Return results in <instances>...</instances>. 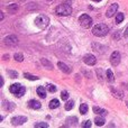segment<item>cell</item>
<instances>
[{
	"label": "cell",
	"mask_w": 128,
	"mask_h": 128,
	"mask_svg": "<svg viewBox=\"0 0 128 128\" xmlns=\"http://www.w3.org/2000/svg\"><path fill=\"white\" fill-rule=\"evenodd\" d=\"M109 32V27L106 24H98L92 28V34L94 36H98V37H103L106 36Z\"/></svg>",
	"instance_id": "obj_1"
},
{
	"label": "cell",
	"mask_w": 128,
	"mask_h": 128,
	"mask_svg": "<svg viewBox=\"0 0 128 128\" xmlns=\"http://www.w3.org/2000/svg\"><path fill=\"white\" fill-rule=\"evenodd\" d=\"M71 13H72V7H71L70 2L59 5L55 9V14L57 16H69V15H71Z\"/></svg>",
	"instance_id": "obj_2"
},
{
	"label": "cell",
	"mask_w": 128,
	"mask_h": 128,
	"mask_svg": "<svg viewBox=\"0 0 128 128\" xmlns=\"http://www.w3.org/2000/svg\"><path fill=\"white\" fill-rule=\"evenodd\" d=\"M9 91H10L13 94H15L16 97H23L26 92V88L24 87V85L19 84V83H15V84L10 85Z\"/></svg>",
	"instance_id": "obj_3"
},
{
	"label": "cell",
	"mask_w": 128,
	"mask_h": 128,
	"mask_svg": "<svg viewBox=\"0 0 128 128\" xmlns=\"http://www.w3.org/2000/svg\"><path fill=\"white\" fill-rule=\"evenodd\" d=\"M34 23L38 28H41V29H45L47 26H48V24H50V18L47 17V16L41 15V16H38V17H36Z\"/></svg>",
	"instance_id": "obj_4"
},
{
	"label": "cell",
	"mask_w": 128,
	"mask_h": 128,
	"mask_svg": "<svg viewBox=\"0 0 128 128\" xmlns=\"http://www.w3.org/2000/svg\"><path fill=\"white\" fill-rule=\"evenodd\" d=\"M79 23L83 28L87 29V28H90L92 26V18L87 14H83V15H81V17L79 18Z\"/></svg>",
	"instance_id": "obj_5"
},
{
	"label": "cell",
	"mask_w": 128,
	"mask_h": 128,
	"mask_svg": "<svg viewBox=\"0 0 128 128\" xmlns=\"http://www.w3.org/2000/svg\"><path fill=\"white\" fill-rule=\"evenodd\" d=\"M4 42L5 45H7V46H16L18 44V38L15 35H10V36H7L4 39Z\"/></svg>",
	"instance_id": "obj_6"
},
{
	"label": "cell",
	"mask_w": 128,
	"mask_h": 128,
	"mask_svg": "<svg viewBox=\"0 0 128 128\" xmlns=\"http://www.w3.org/2000/svg\"><path fill=\"white\" fill-rule=\"evenodd\" d=\"M120 60H121V56H120L119 52L115 51L110 56V63L114 65V66H117L118 64L120 63Z\"/></svg>",
	"instance_id": "obj_7"
},
{
	"label": "cell",
	"mask_w": 128,
	"mask_h": 128,
	"mask_svg": "<svg viewBox=\"0 0 128 128\" xmlns=\"http://www.w3.org/2000/svg\"><path fill=\"white\" fill-rule=\"evenodd\" d=\"M26 121H27V117L25 116H17V117L11 118V124L14 126H20V125L25 124Z\"/></svg>",
	"instance_id": "obj_8"
},
{
	"label": "cell",
	"mask_w": 128,
	"mask_h": 128,
	"mask_svg": "<svg viewBox=\"0 0 128 128\" xmlns=\"http://www.w3.org/2000/svg\"><path fill=\"white\" fill-rule=\"evenodd\" d=\"M118 8H119V5L118 4H112L108 8V10H107V13H106V16L108 18H110L112 17L114 15H116V13H117V10H118Z\"/></svg>",
	"instance_id": "obj_9"
},
{
	"label": "cell",
	"mask_w": 128,
	"mask_h": 128,
	"mask_svg": "<svg viewBox=\"0 0 128 128\" xmlns=\"http://www.w3.org/2000/svg\"><path fill=\"white\" fill-rule=\"evenodd\" d=\"M83 62H84L87 65H94V64L97 63V59H96V56L92 55V54H87V55H84V57H83Z\"/></svg>",
	"instance_id": "obj_10"
},
{
	"label": "cell",
	"mask_w": 128,
	"mask_h": 128,
	"mask_svg": "<svg viewBox=\"0 0 128 128\" xmlns=\"http://www.w3.org/2000/svg\"><path fill=\"white\" fill-rule=\"evenodd\" d=\"M78 123H79V120L77 117H68L65 120V126L66 127H74L78 125Z\"/></svg>",
	"instance_id": "obj_11"
},
{
	"label": "cell",
	"mask_w": 128,
	"mask_h": 128,
	"mask_svg": "<svg viewBox=\"0 0 128 128\" xmlns=\"http://www.w3.org/2000/svg\"><path fill=\"white\" fill-rule=\"evenodd\" d=\"M2 108H4L6 111H13L14 109L16 108V105L14 102H10V101L5 100V101H2Z\"/></svg>",
	"instance_id": "obj_12"
},
{
	"label": "cell",
	"mask_w": 128,
	"mask_h": 128,
	"mask_svg": "<svg viewBox=\"0 0 128 128\" xmlns=\"http://www.w3.org/2000/svg\"><path fill=\"white\" fill-rule=\"evenodd\" d=\"M57 66L61 69V71H63V72L66 73V74H70V73L72 72V70L69 68L65 63H63V62H59V63H57Z\"/></svg>",
	"instance_id": "obj_13"
},
{
	"label": "cell",
	"mask_w": 128,
	"mask_h": 128,
	"mask_svg": "<svg viewBox=\"0 0 128 128\" xmlns=\"http://www.w3.org/2000/svg\"><path fill=\"white\" fill-rule=\"evenodd\" d=\"M27 105H28V107L32 108V109H39V108L42 107V103L39 102V101H37V100H29Z\"/></svg>",
	"instance_id": "obj_14"
},
{
	"label": "cell",
	"mask_w": 128,
	"mask_h": 128,
	"mask_svg": "<svg viewBox=\"0 0 128 128\" xmlns=\"http://www.w3.org/2000/svg\"><path fill=\"white\" fill-rule=\"evenodd\" d=\"M106 123V119L103 118V116H97L96 118H94V124L97 125V126H103Z\"/></svg>",
	"instance_id": "obj_15"
},
{
	"label": "cell",
	"mask_w": 128,
	"mask_h": 128,
	"mask_svg": "<svg viewBox=\"0 0 128 128\" xmlns=\"http://www.w3.org/2000/svg\"><path fill=\"white\" fill-rule=\"evenodd\" d=\"M93 112L97 114V115H100V116H106L108 114V111L106 109H102L100 107H93Z\"/></svg>",
	"instance_id": "obj_16"
},
{
	"label": "cell",
	"mask_w": 128,
	"mask_h": 128,
	"mask_svg": "<svg viewBox=\"0 0 128 128\" xmlns=\"http://www.w3.org/2000/svg\"><path fill=\"white\" fill-rule=\"evenodd\" d=\"M36 92H37V94H38L41 98H43V99L46 98V90H45L44 87H38L37 90H36Z\"/></svg>",
	"instance_id": "obj_17"
},
{
	"label": "cell",
	"mask_w": 128,
	"mask_h": 128,
	"mask_svg": "<svg viewBox=\"0 0 128 128\" xmlns=\"http://www.w3.org/2000/svg\"><path fill=\"white\" fill-rule=\"evenodd\" d=\"M41 62H42V64L45 66V69H47V70H53V64H52L48 60H46V59H42Z\"/></svg>",
	"instance_id": "obj_18"
},
{
	"label": "cell",
	"mask_w": 128,
	"mask_h": 128,
	"mask_svg": "<svg viewBox=\"0 0 128 128\" xmlns=\"http://www.w3.org/2000/svg\"><path fill=\"white\" fill-rule=\"evenodd\" d=\"M106 75H107V80L109 82L115 81V75H114V73H112V71H111L110 69H108L106 71Z\"/></svg>",
	"instance_id": "obj_19"
},
{
	"label": "cell",
	"mask_w": 128,
	"mask_h": 128,
	"mask_svg": "<svg viewBox=\"0 0 128 128\" xmlns=\"http://www.w3.org/2000/svg\"><path fill=\"white\" fill-rule=\"evenodd\" d=\"M59 107H60V101L57 99H53V100L50 101V108L51 109H56Z\"/></svg>",
	"instance_id": "obj_20"
},
{
	"label": "cell",
	"mask_w": 128,
	"mask_h": 128,
	"mask_svg": "<svg viewBox=\"0 0 128 128\" xmlns=\"http://www.w3.org/2000/svg\"><path fill=\"white\" fill-rule=\"evenodd\" d=\"M111 91H112V93H114V96H115L116 98H118V99H123V96H124V93H123V91H119V90H116L115 88H111Z\"/></svg>",
	"instance_id": "obj_21"
},
{
	"label": "cell",
	"mask_w": 128,
	"mask_h": 128,
	"mask_svg": "<svg viewBox=\"0 0 128 128\" xmlns=\"http://www.w3.org/2000/svg\"><path fill=\"white\" fill-rule=\"evenodd\" d=\"M18 10V5L13 4V5H9L8 6V11L10 14H15Z\"/></svg>",
	"instance_id": "obj_22"
},
{
	"label": "cell",
	"mask_w": 128,
	"mask_h": 128,
	"mask_svg": "<svg viewBox=\"0 0 128 128\" xmlns=\"http://www.w3.org/2000/svg\"><path fill=\"white\" fill-rule=\"evenodd\" d=\"M24 77H25L26 79H28V80H32V81H36V80H38V79H39L38 77H36V75H33V74H30V73H27V72L24 73Z\"/></svg>",
	"instance_id": "obj_23"
},
{
	"label": "cell",
	"mask_w": 128,
	"mask_h": 128,
	"mask_svg": "<svg viewBox=\"0 0 128 128\" xmlns=\"http://www.w3.org/2000/svg\"><path fill=\"white\" fill-rule=\"evenodd\" d=\"M88 110H89V107H88L87 103H82L81 106H80V112H81L82 115L88 114Z\"/></svg>",
	"instance_id": "obj_24"
},
{
	"label": "cell",
	"mask_w": 128,
	"mask_h": 128,
	"mask_svg": "<svg viewBox=\"0 0 128 128\" xmlns=\"http://www.w3.org/2000/svg\"><path fill=\"white\" fill-rule=\"evenodd\" d=\"M125 15L123 13H118L117 14V17H116V24H120L121 21L124 20Z\"/></svg>",
	"instance_id": "obj_25"
},
{
	"label": "cell",
	"mask_w": 128,
	"mask_h": 128,
	"mask_svg": "<svg viewBox=\"0 0 128 128\" xmlns=\"http://www.w3.org/2000/svg\"><path fill=\"white\" fill-rule=\"evenodd\" d=\"M7 73H8L9 78H11V79H16V78H18V72L14 71V70H8Z\"/></svg>",
	"instance_id": "obj_26"
},
{
	"label": "cell",
	"mask_w": 128,
	"mask_h": 128,
	"mask_svg": "<svg viewBox=\"0 0 128 128\" xmlns=\"http://www.w3.org/2000/svg\"><path fill=\"white\" fill-rule=\"evenodd\" d=\"M73 107H74V101L73 100H70V101H68L66 102V105H65V110H71Z\"/></svg>",
	"instance_id": "obj_27"
},
{
	"label": "cell",
	"mask_w": 128,
	"mask_h": 128,
	"mask_svg": "<svg viewBox=\"0 0 128 128\" xmlns=\"http://www.w3.org/2000/svg\"><path fill=\"white\" fill-rule=\"evenodd\" d=\"M14 57H15V60L17 61V62H23V61H24V56H23V54H20V53H16V54L14 55Z\"/></svg>",
	"instance_id": "obj_28"
},
{
	"label": "cell",
	"mask_w": 128,
	"mask_h": 128,
	"mask_svg": "<svg viewBox=\"0 0 128 128\" xmlns=\"http://www.w3.org/2000/svg\"><path fill=\"white\" fill-rule=\"evenodd\" d=\"M36 128H47L48 127V124L47 123H37V124L34 125Z\"/></svg>",
	"instance_id": "obj_29"
},
{
	"label": "cell",
	"mask_w": 128,
	"mask_h": 128,
	"mask_svg": "<svg viewBox=\"0 0 128 128\" xmlns=\"http://www.w3.org/2000/svg\"><path fill=\"white\" fill-rule=\"evenodd\" d=\"M61 98H62V100H68L69 99V92L68 91H62L61 92Z\"/></svg>",
	"instance_id": "obj_30"
},
{
	"label": "cell",
	"mask_w": 128,
	"mask_h": 128,
	"mask_svg": "<svg viewBox=\"0 0 128 128\" xmlns=\"http://www.w3.org/2000/svg\"><path fill=\"white\" fill-rule=\"evenodd\" d=\"M47 90H48L50 92L53 93V92H55V91H56V87L54 84H48V85H47Z\"/></svg>",
	"instance_id": "obj_31"
},
{
	"label": "cell",
	"mask_w": 128,
	"mask_h": 128,
	"mask_svg": "<svg viewBox=\"0 0 128 128\" xmlns=\"http://www.w3.org/2000/svg\"><path fill=\"white\" fill-rule=\"evenodd\" d=\"M97 75H98V80H100V81L102 82V70L101 69H98L97 70Z\"/></svg>",
	"instance_id": "obj_32"
},
{
	"label": "cell",
	"mask_w": 128,
	"mask_h": 128,
	"mask_svg": "<svg viewBox=\"0 0 128 128\" xmlns=\"http://www.w3.org/2000/svg\"><path fill=\"white\" fill-rule=\"evenodd\" d=\"M91 125H92V124H91V121H90V120H85L82 126H83V128H90V127H91Z\"/></svg>",
	"instance_id": "obj_33"
},
{
	"label": "cell",
	"mask_w": 128,
	"mask_h": 128,
	"mask_svg": "<svg viewBox=\"0 0 128 128\" xmlns=\"http://www.w3.org/2000/svg\"><path fill=\"white\" fill-rule=\"evenodd\" d=\"M125 36H126V37H127V36H128V27H127V28H126V30H125Z\"/></svg>",
	"instance_id": "obj_34"
},
{
	"label": "cell",
	"mask_w": 128,
	"mask_h": 128,
	"mask_svg": "<svg viewBox=\"0 0 128 128\" xmlns=\"http://www.w3.org/2000/svg\"><path fill=\"white\" fill-rule=\"evenodd\" d=\"M8 57H9L8 54H7V55H4V60H6V59H8Z\"/></svg>",
	"instance_id": "obj_35"
},
{
	"label": "cell",
	"mask_w": 128,
	"mask_h": 128,
	"mask_svg": "<svg viewBox=\"0 0 128 128\" xmlns=\"http://www.w3.org/2000/svg\"><path fill=\"white\" fill-rule=\"evenodd\" d=\"M0 15H1V17H0V19H1V20H2V19H4V14L1 13V14H0Z\"/></svg>",
	"instance_id": "obj_36"
},
{
	"label": "cell",
	"mask_w": 128,
	"mask_h": 128,
	"mask_svg": "<svg viewBox=\"0 0 128 128\" xmlns=\"http://www.w3.org/2000/svg\"><path fill=\"white\" fill-rule=\"evenodd\" d=\"M92 1H96V2H99V1H101V0H92Z\"/></svg>",
	"instance_id": "obj_37"
},
{
	"label": "cell",
	"mask_w": 128,
	"mask_h": 128,
	"mask_svg": "<svg viewBox=\"0 0 128 128\" xmlns=\"http://www.w3.org/2000/svg\"><path fill=\"white\" fill-rule=\"evenodd\" d=\"M127 89H128V83H127Z\"/></svg>",
	"instance_id": "obj_38"
},
{
	"label": "cell",
	"mask_w": 128,
	"mask_h": 128,
	"mask_svg": "<svg viewBox=\"0 0 128 128\" xmlns=\"http://www.w3.org/2000/svg\"><path fill=\"white\" fill-rule=\"evenodd\" d=\"M48 1H52V0H48Z\"/></svg>",
	"instance_id": "obj_39"
}]
</instances>
